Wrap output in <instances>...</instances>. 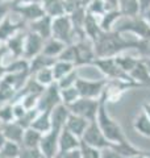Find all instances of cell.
I'll use <instances>...</instances> for the list:
<instances>
[{
    "mask_svg": "<svg viewBox=\"0 0 150 158\" xmlns=\"http://www.w3.org/2000/svg\"><path fill=\"white\" fill-rule=\"evenodd\" d=\"M81 146V138L70 132L67 128H62L58 137V153H63L67 150L75 149Z\"/></svg>",
    "mask_w": 150,
    "mask_h": 158,
    "instance_id": "cell-16",
    "label": "cell"
},
{
    "mask_svg": "<svg viewBox=\"0 0 150 158\" xmlns=\"http://www.w3.org/2000/svg\"><path fill=\"white\" fill-rule=\"evenodd\" d=\"M78 78H79V67H75L74 70H71L69 74L62 77L59 81H57V83H58L59 88H67V87L74 86Z\"/></svg>",
    "mask_w": 150,
    "mask_h": 158,
    "instance_id": "cell-41",
    "label": "cell"
},
{
    "mask_svg": "<svg viewBox=\"0 0 150 158\" xmlns=\"http://www.w3.org/2000/svg\"><path fill=\"white\" fill-rule=\"evenodd\" d=\"M36 158H48V157H46V156H44V154H42V153H41V152H40V153H38V156H37Z\"/></svg>",
    "mask_w": 150,
    "mask_h": 158,
    "instance_id": "cell-60",
    "label": "cell"
},
{
    "mask_svg": "<svg viewBox=\"0 0 150 158\" xmlns=\"http://www.w3.org/2000/svg\"><path fill=\"white\" fill-rule=\"evenodd\" d=\"M15 95H16V90L0 79V103H3V104L4 103H11Z\"/></svg>",
    "mask_w": 150,
    "mask_h": 158,
    "instance_id": "cell-40",
    "label": "cell"
},
{
    "mask_svg": "<svg viewBox=\"0 0 150 158\" xmlns=\"http://www.w3.org/2000/svg\"><path fill=\"white\" fill-rule=\"evenodd\" d=\"M113 31H117L123 34H132L136 38L150 37V25L142 15H138L134 17L121 16L115 25Z\"/></svg>",
    "mask_w": 150,
    "mask_h": 158,
    "instance_id": "cell-3",
    "label": "cell"
},
{
    "mask_svg": "<svg viewBox=\"0 0 150 158\" xmlns=\"http://www.w3.org/2000/svg\"><path fill=\"white\" fill-rule=\"evenodd\" d=\"M74 52H75V66L82 67V66H91L94 59L96 58L94 49V42L90 38L84 37L79 41H75L73 44Z\"/></svg>",
    "mask_w": 150,
    "mask_h": 158,
    "instance_id": "cell-6",
    "label": "cell"
},
{
    "mask_svg": "<svg viewBox=\"0 0 150 158\" xmlns=\"http://www.w3.org/2000/svg\"><path fill=\"white\" fill-rule=\"evenodd\" d=\"M7 141V138H6V136H4V133H3V131L0 129V149H2V146L4 145V142Z\"/></svg>",
    "mask_w": 150,
    "mask_h": 158,
    "instance_id": "cell-57",
    "label": "cell"
},
{
    "mask_svg": "<svg viewBox=\"0 0 150 158\" xmlns=\"http://www.w3.org/2000/svg\"><path fill=\"white\" fill-rule=\"evenodd\" d=\"M67 108L71 113L87 118L88 121H92L96 118L98 110H99V99L92 98H79L74 103L69 104Z\"/></svg>",
    "mask_w": 150,
    "mask_h": 158,
    "instance_id": "cell-7",
    "label": "cell"
},
{
    "mask_svg": "<svg viewBox=\"0 0 150 158\" xmlns=\"http://www.w3.org/2000/svg\"><path fill=\"white\" fill-rule=\"evenodd\" d=\"M42 0H15L12 4H23V3H41Z\"/></svg>",
    "mask_w": 150,
    "mask_h": 158,
    "instance_id": "cell-55",
    "label": "cell"
},
{
    "mask_svg": "<svg viewBox=\"0 0 150 158\" xmlns=\"http://www.w3.org/2000/svg\"><path fill=\"white\" fill-rule=\"evenodd\" d=\"M6 73H21L29 70V59L27 58H15L11 63L4 65Z\"/></svg>",
    "mask_w": 150,
    "mask_h": 158,
    "instance_id": "cell-36",
    "label": "cell"
},
{
    "mask_svg": "<svg viewBox=\"0 0 150 158\" xmlns=\"http://www.w3.org/2000/svg\"><path fill=\"white\" fill-rule=\"evenodd\" d=\"M59 86L57 82H53L52 85H49L45 87L44 92L40 96L37 108L40 111H48L52 110L53 107H56L59 103H62L61 100V94H59Z\"/></svg>",
    "mask_w": 150,
    "mask_h": 158,
    "instance_id": "cell-11",
    "label": "cell"
},
{
    "mask_svg": "<svg viewBox=\"0 0 150 158\" xmlns=\"http://www.w3.org/2000/svg\"><path fill=\"white\" fill-rule=\"evenodd\" d=\"M57 58L54 57H49V56H45V54L40 53L37 54L36 57H33L31 61H29V74L31 77H33L38 70L45 67H52L54 63H56Z\"/></svg>",
    "mask_w": 150,
    "mask_h": 158,
    "instance_id": "cell-22",
    "label": "cell"
},
{
    "mask_svg": "<svg viewBox=\"0 0 150 158\" xmlns=\"http://www.w3.org/2000/svg\"><path fill=\"white\" fill-rule=\"evenodd\" d=\"M79 149H81V153H82V158H100V149L86 144L82 140H81Z\"/></svg>",
    "mask_w": 150,
    "mask_h": 158,
    "instance_id": "cell-44",
    "label": "cell"
},
{
    "mask_svg": "<svg viewBox=\"0 0 150 158\" xmlns=\"http://www.w3.org/2000/svg\"><path fill=\"white\" fill-rule=\"evenodd\" d=\"M25 25H28V24L25 23L24 20L20 19L19 21H13L11 15H8V16L0 23V42H7L15 33L25 29Z\"/></svg>",
    "mask_w": 150,
    "mask_h": 158,
    "instance_id": "cell-14",
    "label": "cell"
},
{
    "mask_svg": "<svg viewBox=\"0 0 150 158\" xmlns=\"http://www.w3.org/2000/svg\"><path fill=\"white\" fill-rule=\"evenodd\" d=\"M133 129L138 135H141L146 138H150V118L144 111L140 112L133 120Z\"/></svg>",
    "mask_w": 150,
    "mask_h": 158,
    "instance_id": "cell-28",
    "label": "cell"
},
{
    "mask_svg": "<svg viewBox=\"0 0 150 158\" xmlns=\"http://www.w3.org/2000/svg\"><path fill=\"white\" fill-rule=\"evenodd\" d=\"M70 115V110L67 106H65L63 103H59L56 107L52 108L50 112V120H52V128L53 129H59L61 131L65 127L67 121V117Z\"/></svg>",
    "mask_w": 150,
    "mask_h": 158,
    "instance_id": "cell-17",
    "label": "cell"
},
{
    "mask_svg": "<svg viewBox=\"0 0 150 158\" xmlns=\"http://www.w3.org/2000/svg\"><path fill=\"white\" fill-rule=\"evenodd\" d=\"M115 59H116L117 65L121 67L127 74H129V71H131L132 69L137 65V62H138L140 58H136L133 56H125V54L121 53V54H119V56L115 57Z\"/></svg>",
    "mask_w": 150,
    "mask_h": 158,
    "instance_id": "cell-35",
    "label": "cell"
},
{
    "mask_svg": "<svg viewBox=\"0 0 150 158\" xmlns=\"http://www.w3.org/2000/svg\"><path fill=\"white\" fill-rule=\"evenodd\" d=\"M42 133L38 132L37 129L29 127L24 131V136H23V141H21V146L27 148V149H36L40 145V141H41Z\"/></svg>",
    "mask_w": 150,
    "mask_h": 158,
    "instance_id": "cell-27",
    "label": "cell"
},
{
    "mask_svg": "<svg viewBox=\"0 0 150 158\" xmlns=\"http://www.w3.org/2000/svg\"><path fill=\"white\" fill-rule=\"evenodd\" d=\"M83 31H84V33H86L87 38H90L94 42L95 40L100 36V33L103 32V29L100 28L99 17L94 16V15L87 12L86 20H84V25H83Z\"/></svg>",
    "mask_w": 150,
    "mask_h": 158,
    "instance_id": "cell-21",
    "label": "cell"
},
{
    "mask_svg": "<svg viewBox=\"0 0 150 158\" xmlns=\"http://www.w3.org/2000/svg\"><path fill=\"white\" fill-rule=\"evenodd\" d=\"M134 50H137L140 58H150V37L134 40Z\"/></svg>",
    "mask_w": 150,
    "mask_h": 158,
    "instance_id": "cell-37",
    "label": "cell"
},
{
    "mask_svg": "<svg viewBox=\"0 0 150 158\" xmlns=\"http://www.w3.org/2000/svg\"><path fill=\"white\" fill-rule=\"evenodd\" d=\"M0 129L3 131V133H4V136H6L7 140L17 142V144L21 145L25 129L19 124L16 120L9 121V123H4V124H0Z\"/></svg>",
    "mask_w": 150,
    "mask_h": 158,
    "instance_id": "cell-19",
    "label": "cell"
},
{
    "mask_svg": "<svg viewBox=\"0 0 150 158\" xmlns=\"http://www.w3.org/2000/svg\"><path fill=\"white\" fill-rule=\"evenodd\" d=\"M52 23H53V17L48 16V15H44L42 17L29 23L28 29L40 34L44 40H48V38L52 37Z\"/></svg>",
    "mask_w": 150,
    "mask_h": 158,
    "instance_id": "cell-15",
    "label": "cell"
},
{
    "mask_svg": "<svg viewBox=\"0 0 150 158\" xmlns=\"http://www.w3.org/2000/svg\"><path fill=\"white\" fill-rule=\"evenodd\" d=\"M12 110H13V116H15V120H17L21 116L25 115L27 112V108H25L21 102H16V103H12Z\"/></svg>",
    "mask_w": 150,
    "mask_h": 158,
    "instance_id": "cell-50",
    "label": "cell"
},
{
    "mask_svg": "<svg viewBox=\"0 0 150 158\" xmlns=\"http://www.w3.org/2000/svg\"><path fill=\"white\" fill-rule=\"evenodd\" d=\"M52 37L61 40L67 45L75 42V31L69 15H63V16H58L53 19Z\"/></svg>",
    "mask_w": 150,
    "mask_h": 158,
    "instance_id": "cell-5",
    "label": "cell"
},
{
    "mask_svg": "<svg viewBox=\"0 0 150 158\" xmlns=\"http://www.w3.org/2000/svg\"><path fill=\"white\" fill-rule=\"evenodd\" d=\"M129 77L133 79V82L140 83L141 86H150V74L141 58L138 59L137 65L129 71Z\"/></svg>",
    "mask_w": 150,
    "mask_h": 158,
    "instance_id": "cell-23",
    "label": "cell"
},
{
    "mask_svg": "<svg viewBox=\"0 0 150 158\" xmlns=\"http://www.w3.org/2000/svg\"><path fill=\"white\" fill-rule=\"evenodd\" d=\"M57 59H61V61H67V62H71L75 65V52H74V46L73 44H70L65 48V50L59 54Z\"/></svg>",
    "mask_w": 150,
    "mask_h": 158,
    "instance_id": "cell-47",
    "label": "cell"
},
{
    "mask_svg": "<svg viewBox=\"0 0 150 158\" xmlns=\"http://www.w3.org/2000/svg\"><path fill=\"white\" fill-rule=\"evenodd\" d=\"M59 94H61V100L65 106L71 104V103H74L77 99L81 98L79 91H78V88L75 87V85L71 87H67V88H61V90H59Z\"/></svg>",
    "mask_w": 150,
    "mask_h": 158,
    "instance_id": "cell-38",
    "label": "cell"
},
{
    "mask_svg": "<svg viewBox=\"0 0 150 158\" xmlns=\"http://www.w3.org/2000/svg\"><path fill=\"white\" fill-rule=\"evenodd\" d=\"M12 13L20 16L27 24L34 21L45 15L44 7L41 3H23V4H12Z\"/></svg>",
    "mask_w": 150,
    "mask_h": 158,
    "instance_id": "cell-10",
    "label": "cell"
},
{
    "mask_svg": "<svg viewBox=\"0 0 150 158\" xmlns=\"http://www.w3.org/2000/svg\"><path fill=\"white\" fill-rule=\"evenodd\" d=\"M20 152H21V145L7 140L0 149V158H19Z\"/></svg>",
    "mask_w": 150,
    "mask_h": 158,
    "instance_id": "cell-34",
    "label": "cell"
},
{
    "mask_svg": "<svg viewBox=\"0 0 150 158\" xmlns=\"http://www.w3.org/2000/svg\"><path fill=\"white\" fill-rule=\"evenodd\" d=\"M119 11L125 17H134L141 15L138 0H119Z\"/></svg>",
    "mask_w": 150,
    "mask_h": 158,
    "instance_id": "cell-30",
    "label": "cell"
},
{
    "mask_svg": "<svg viewBox=\"0 0 150 158\" xmlns=\"http://www.w3.org/2000/svg\"><path fill=\"white\" fill-rule=\"evenodd\" d=\"M81 140L84 141L86 144L94 146V148H98L100 150L104 149V148L112 146V142L104 136V133L102 132V129H100L96 118L92 121H90V124L86 128V131H84Z\"/></svg>",
    "mask_w": 150,
    "mask_h": 158,
    "instance_id": "cell-9",
    "label": "cell"
},
{
    "mask_svg": "<svg viewBox=\"0 0 150 158\" xmlns=\"http://www.w3.org/2000/svg\"><path fill=\"white\" fill-rule=\"evenodd\" d=\"M59 129H50L46 133H42L41 141H40V150L44 156L48 158H54V156L58 153V137H59Z\"/></svg>",
    "mask_w": 150,
    "mask_h": 158,
    "instance_id": "cell-13",
    "label": "cell"
},
{
    "mask_svg": "<svg viewBox=\"0 0 150 158\" xmlns=\"http://www.w3.org/2000/svg\"><path fill=\"white\" fill-rule=\"evenodd\" d=\"M25 34L27 31H19L17 33H15L13 36L6 42L9 54L15 58H21L23 57V52H24V41H25Z\"/></svg>",
    "mask_w": 150,
    "mask_h": 158,
    "instance_id": "cell-18",
    "label": "cell"
},
{
    "mask_svg": "<svg viewBox=\"0 0 150 158\" xmlns=\"http://www.w3.org/2000/svg\"><path fill=\"white\" fill-rule=\"evenodd\" d=\"M88 124H90V121L87 120V118L70 112V115L67 117V121H66V124H65V128H67V129L71 133H74L77 137L82 138L83 133H84V131H86V128L88 127Z\"/></svg>",
    "mask_w": 150,
    "mask_h": 158,
    "instance_id": "cell-20",
    "label": "cell"
},
{
    "mask_svg": "<svg viewBox=\"0 0 150 158\" xmlns=\"http://www.w3.org/2000/svg\"><path fill=\"white\" fill-rule=\"evenodd\" d=\"M67 15H69L70 20H71V24H73V27H74L75 31H83L84 20H86V15H87V7L75 8L74 11H71Z\"/></svg>",
    "mask_w": 150,
    "mask_h": 158,
    "instance_id": "cell-32",
    "label": "cell"
},
{
    "mask_svg": "<svg viewBox=\"0 0 150 158\" xmlns=\"http://www.w3.org/2000/svg\"><path fill=\"white\" fill-rule=\"evenodd\" d=\"M142 16L145 17V20L149 23V25H150V8L148 9V11H145L144 13H142Z\"/></svg>",
    "mask_w": 150,
    "mask_h": 158,
    "instance_id": "cell-58",
    "label": "cell"
},
{
    "mask_svg": "<svg viewBox=\"0 0 150 158\" xmlns=\"http://www.w3.org/2000/svg\"><path fill=\"white\" fill-rule=\"evenodd\" d=\"M41 4L44 7L45 15H48V16L53 17V19L67 15L66 6H65L63 0H42Z\"/></svg>",
    "mask_w": 150,
    "mask_h": 158,
    "instance_id": "cell-24",
    "label": "cell"
},
{
    "mask_svg": "<svg viewBox=\"0 0 150 158\" xmlns=\"http://www.w3.org/2000/svg\"><path fill=\"white\" fill-rule=\"evenodd\" d=\"M96 121H98L102 132L104 133V136H106L112 144H120V142L129 141L128 137L125 136L121 125H120L116 120H113L111 115L108 113L106 92H103L102 96L99 98V110H98V115H96Z\"/></svg>",
    "mask_w": 150,
    "mask_h": 158,
    "instance_id": "cell-2",
    "label": "cell"
},
{
    "mask_svg": "<svg viewBox=\"0 0 150 158\" xmlns=\"http://www.w3.org/2000/svg\"><path fill=\"white\" fill-rule=\"evenodd\" d=\"M108 83V79H98V81H90V79L78 78L75 82V87L78 88L79 95L82 98H92L99 99L104 92Z\"/></svg>",
    "mask_w": 150,
    "mask_h": 158,
    "instance_id": "cell-8",
    "label": "cell"
},
{
    "mask_svg": "<svg viewBox=\"0 0 150 158\" xmlns=\"http://www.w3.org/2000/svg\"><path fill=\"white\" fill-rule=\"evenodd\" d=\"M87 12L96 17L103 16V15L106 13L104 0H90V3L87 4Z\"/></svg>",
    "mask_w": 150,
    "mask_h": 158,
    "instance_id": "cell-43",
    "label": "cell"
},
{
    "mask_svg": "<svg viewBox=\"0 0 150 158\" xmlns=\"http://www.w3.org/2000/svg\"><path fill=\"white\" fill-rule=\"evenodd\" d=\"M63 2H65V6H66L67 13H70L71 11H74L75 8L87 7V4L90 3V0H63Z\"/></svg>",
    "mask_w": 150,
    "mask_h": 158,
    "instance_id": "cell-48",
    "label": "cell"
},
{
    "mask_svg": "<svg viewBox=\"0 0 150 158\" xmlns=\"http://www.w3.org/2000/svg\"><path fill=\"white\" fill-rule=\"evenodd\" d=\"M31 77V74H29V70L27 71H21V73H6L2 78V81H4L6 83H8L11 87H13L16 92L21 88L25 82L28 81V78Z\"/></svg>",
    "mask_w": 150,
    "mask_h": 158,
    "instance_id": "cell-26",
    "label": "cell"
},
{
    "mask_svg": "<svg viewBox=\"0 0 150 158\" xmlns=\"http://www.w3.org/2000/svg\"><path fill=\"white\" fill-rule=\"evenodd\" d=\"M12 11V3H0V23Z\"/></svg>",
    "mask_w": 150,
    "mask_h": 158,
    "instance_id": "cell-51",
    "label": "cell"
},
{
    "mask_svg": "<svg viewBox=\"0 0 150 158\" xmlns=\"http://www.w3.org/2000/svg\"><path fill=\"white\" fill-rule=\"evenodd\" d=\"M54 158H62V157H61V154H59V153H57V154L54 156Z\"/></svg>",
    "mask_w": 150,
    "mask_h": 158,
    "instance_id": "cell-62",
    "label": "cell"
},
{
    "mask_svg": "<svg viewBox=\"0 0 150 158\" xmlns=\"http://www.w3.org/2000/svg\"><path fill=\"white\" fill-rule=\"evenodd\" d=\"M142 111L146 113L148 117L150 118V103H144L142 104Z\"/></svg>",
    "mask_w": 150,
    "mask_h": 158,
    "instance_id": "cell-56",
    "label": "cell"
},
{
    "mask_svg": "<svg viewBox=\"0 0 150 158\" xmlns=\"http://www.w3.org/2000/svg\"><path fill=\"white\" fill-rule=\"evenodd\" d=\"M50 112L52 110H48V111H41L37 115V117L33 120L32 123V128L37 129L38 132L41 133H46L52 129V120H50Z\"/></svg>",
    "mask_w": 150,
    "mask_h": 158,
    "instance_id": "cell-31",
    "label": "cell"
},
{
    "mask_svg": "<svg viewBox=\"0 0 150 158\" xmlns=\"http://www.w3.org/2000/svg\"><path fill=\"white\" fill-rule=\"evenodd\" d=\"M77 67L71 62H67V61H61V59H57L56 63L52 66V70H53V75H54V81H59L62 77H65L66 74H69L71 70Z\"/></svg>",
    "mask_w": 150,
    "mask_h": 158,
    "instance_id": "cell-33",
    "label": "cell"
},
{
    "mask_svg": "<svg viewBox=\"0 0 150 158\" xmlns=\"http://www.w3.org/2000/svg\"><path fill=\"white\" fill-rule=\"evenodd\" d=\"M91 66H95L99 69V71L103 74L104 77L109 81L112 79H120V81H128V82H133V79L129 77V74H127L121 67L117 65L115 57H109V58H95L94 62L91 63ZM136 83V82H134ZM140 85V83H138Z\"/></svg>",
    "mask_w": 150,
    "mask_h": 158,
    "instance_id": "cell-4",
    "label": "cell"
},
{
    "mask_svg": "<svg viewBox=\"0 0 150 158\" xmlns=\"http://www.w3.org/2000/svg\"><path fill=\"white\" fill-rule=\"evenodd\" d=\"M141 59H142V62L145 63V66H146L148 71H149V74H150V58H141Z\"/></svg>",
    "mask_w": 150,
    "mask_h": 158,
    "instance_id": "cell-59",
    "label": "cell"
},
{
    "mask_svg": "<svg viewBox=\"0 0 150 158\" xmlns=\"http://www.w3.org/2000/svg\"><path fill=\"white\" fill-rule=\"evenodd\" d=\"M100 158H125V157L120 154L117 150H115L112 146H108L100 150Z\"/></svg>",
    "mask_w": 150,
    "mask_h": 158,
    "instance_id": "cell-49",
    "label": "cell"
},
{
    "mask_svg": "<svg viewBox=\"0 0 150 158\" xmlns=\"http://www.w3.org/2000/svg\"><path fill=\"white\" fill-rule=\"evenodd\" d=\"M138 3H140V8H141V15L150 8V0H138Z\"/></svg>",
    "mask_w": 150,
    "mask_h": 158,
    "instance_id": "cell-54",
    "label": "cell"
},
{
    "mask_svg": "<svg viewBox=\"0 0 150 158\" xmlns=\"http://www.w3.org/2000/svg\"><path fill=\"white\" fill-rule=\"evenodd\" d=\"M134 38H125L123 33L117 31L102 32L100 36L94 41V49L96 58H109L116 57L125 50L133 49Z\"/></svg>",
    "mask_w": 150,
    "mask_h": 158,
    "instance_id": "cell-1",
    "label": "cell"
},
{
    "mask_svg": "<svg viewBox=\"0 0 150 158\" xmlns=\"http://www.w3.org/2000/svg\"><path fill=\"white\" fill-rule=\"evenodd\" d=\"M15 0H0V3H13Z\"/></svg>",
    "mask_w": 150,
    "mask_h": 158,
    "instance_id": "cell-61",
    "label": "cell"
},
{
    "mask_svg": "<svg viewBox=\"0 0 150 158\" xmlns=\"http://www.w3.org/2000/svg\"><path fill=\"white\" fill-rule=\"evenodd\" d=\"M66 46H67V44H65L63 41H61V40L50 37L48 40H45L44 48H42L41 53L45 54V56L58 58V56L65 50V48H66Z\"/></svg>",
    "mask_w": 150,
    "mask_h": 158,
    "instance_id": "cell-25",
    "label": "cell"
},
{
    "mask_svg": "<svg viewBox=\"0 0 150 158\" xmlns=\"http://www.w3.org/2000/svg\"><path fill=\"white\" fill-rule=\"evenodd\" d=\"M8 52V48H7V44L6 42H0V65H3V59L4 57L7 56Z\"/></svg>",
    "mask_w": 150,
    "mask_h": 158,
    "instance_id": "cell-53",
    "label": "cell"
},
{
    "mask_svg": "<svg viewBox=\"0 0 150 158\" xmlns=\"http://www.w3.org/2000/svg\"><path fill=\"white\" fill-rule=\"evenodd\" d=\"M44 42H45V40L40 36V34L28 29L27 34H25V41H24L23 58H27L31 61L33 57H36L37 54H40L42 52Z\"/></svg>",
    "mask_w": 150,
    "mask_h": 158,
    "instance_id": "cell-12",
    "label": "cell"
},
{
    "mask_svg": "<svg viewBox=\"0 0 150 158\" xmlns=\"http://www.w3.org/2000/svg\"><path fill=\"white\" fill-rule=\"evenodd\" d=\"M40 112H41V111H40L37 107H36V108H32V110H27V112H25V115H24V116H21L20 118H17L16 121H17L19 124L24 128V129H27V128H29V127L32 125L33 120L37 117V115H38Z\"/></svg>",
    "mask_w": 150,
    "mask_h": 158,
    "instance_id": "cell-42",
    "label": "cell"
},
{
    "mask_svg": "<svg viewBox=\"0 0 150 158\" xmlns=\"http://www.w3.org/2000/svg\"><path fill=\"white\" fill-rule=\"evenodd\" d=\"M13 120H15V116H13V110H12V103H4L0 107V124L9 123Z\"/></svg>",
    "mask_w": 150,
    "mask_h": 158,
    "instance_id": "cell-46",
    "label": "cell"
},
{
    "mask_svg": "<svg viewBox=\"0 0 150 158\" xmlns=\"http://www.w3.org/2000/svg\"><path fill=\"white\" fill-rule=\"evenodd\" d=\"M59 154H61L62 158H82V153H81V149H79V148H75V149L59 153Z\"/></svg>",
    "mask_w": 150,
    "mask_h": 158,
    "instance_id": "cell-52",
    "label": "cell"
},
{
    "mask_svg": "<svg viewBox=\"0 0 150 158\" xmlns=\"http://www.w3.org/2000/svg\"><path fill=\"white\" fill-rule=\"evenodd\" d=\"M123 15L119 9H115V11H108L103 15V16L99 17V23H100V28L103 29L104 32H109L113 31L116 23L119 21V19Z\"/></svg>",
    "mask_w": 150,
    "mask_h": 158,
    "instance_id": "cell-29",
    "label": "cell"
},
{
    "mask_svg": "<svg viewBox=\"0 0 150 158\" xmlns=\"http://www.w3.org/2000/svg\"><path fill=\"white\" fill-rule=\"evenodd\" d=\"M33 77H34V79H36L38 83H41V85L45 86V87L49 86V85H52L53 82H56V81H54V75H53L52 67L41 69V70H38Z\"/></svg>",
    "mask_w": 150,
    "mask_h": 158,
    "instance_id": "cell-39",
    "label": "cell"
},
{
    "mask_svg": "<svg viewBox=\"0 0 150 158\" xmlns=\"http://www.w3.org/2000/svg\"><path fill=\"white\" fill-rule=\"evenodd\" d=\"M40 96H41V94L31 92V94H27V95H24L19 102H21V104L25 108H27V110H32V108H36L37 107L38 100H40Z\"/></svg>",
    "mask_w": 150,
    "mask_h": 158,
    "instance_id": "cell-45",
    "label": "cell"
}]
</instances>
